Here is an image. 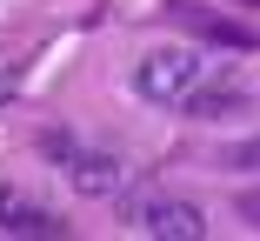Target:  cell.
Returning a JSON list of instances; mask_svg holds the SVG:
<instances>
[{
  "mask_svg": "<svg viewBox=\"0 0 260 241\" xmlns=\"http://www.w3.org/2000/svg\"><path fill=\"white\" fill-rule=\"evenodd\" d=\"M193 87H200V54L193 47H160V54H147L134 67V94L153 101V108H180Z\"/></svg>",
  "mask_w": 260,
  "mask_h": 241,
  "instance_id": "6da1fadb",
  "label": "cell"
},
{
  "mask_svg": "<svg viewBox=\"0 0 260 241\" xmlns=\"http://www.w3.org/2000/svg\"><path fill=\"white\" fill-rule=\"evenodd\" d=\"M127 228L153 234V241H200L207 234V215L193 201H167V195H140L127 201Z\"/></svg>",
  "mask_w": 260,
  "mask_h": 241,
  "instance_id": "7a4b0ae2",
  "label": "cell"
},
{
  "mask_svg": "<svg viewBox=\"0 0 260 241\" xmlns=\"http://www.w3.org/2000/svg\"><path fill=\"white\" fill-rule=\"evenodd\" d=\"M67 181H74V195L100 201V195H114V188L127 181V168L114 154H67Z\"/></svg>",
  "mask_w": 260,
  "mask_h": 241,
  "instance_id": "3957f363",
  "label": "cell"
},
{
  "mask_svg": "<svg viewBox=\"0 0 260 241\" xmlns=\"http://www.w3.org/2000/svg\"><path fill=\"white\" fill-rule=\"evenodd\" d=\"M0 228L7 234H60V215H47V208L20 201L14 188H0Z\"/></svg>",
  "mask_w": 260,
  "mask_h": 241,
  "instance_id": "277c9868",
  "label": "cell"
}]
</instances>
